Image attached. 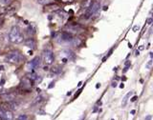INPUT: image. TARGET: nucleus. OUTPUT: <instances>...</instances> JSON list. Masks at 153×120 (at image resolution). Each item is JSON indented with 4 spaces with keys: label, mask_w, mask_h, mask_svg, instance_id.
Returning <instances> with one entry per match:
<instances>
[{
    "label": "nucleus",
    "mask_w": 153,
    "mask_h": 120,
    "mask_svg": "<svg viewBox=\"0 0 153 120\" xmlns=\"http://www.w3.org/2000/svg\"><path fill=\"white\" fill-rule=\"evenodd\" d=\"M135 113H136V110H132L131 112H130V113H131V114H134Z\"/></svg>",
    "instance_id": "34"
},
{
    "label": "nucleus",
    "mask_w": 153,
    "mask_h": 120,
    "mask_svg": "<svg viewBox=\"0 0 153 120\" xmlns=\"http://www.w3.org/2000/svg\"><path fill=\"white\" fill-rule=\"evenodd\" d=\"M43 70H44V71H48L49 69H48V67H46V66H45V67L43 68Z\"/></svg>",
    "instance_id": "37"
},
{
    "label": "nucleus",
    "mask_w": 153,
    "mask_h": 120,
    "mask_svg": "<svg viewBox=\"0 0 153 120\" xmlns=\"http://www.w3.org/2000/svg\"><path fill=\"white\" fill-rule=\"evenodd\" d=\"M151 66H152V60H149V61H148L147 64L146 65V69H150Z\"/></svg>",
    "instance_id": "20"
},
{
    "label": "nucleus",
    "mask_w": 153,
    "mask_h": 120,
    "mask_svg": "<svg viewBox=\"0 0 153 120\" xmlns=\"http://www.w3.org/2000/svg\"><path fill=\"white\" fill-rule=\"evenodd\" d=\"M143 49H145V47H143V46H141V47L139 48V50H143Z\"/></svg>",
    "instance_id": "41"
},
{
    "label": "nucleus",
    "mask_w": 153,
    "mask_h": 120,
    "mask_svg": "<svg viewBox=\"0 0 153 120\" xmlns=\"http://www.w3.org/2000/svg\"><path fill=\"white\" fill-rule=\"evenodd\" d=\"M137 30H139V26H135V27L133 28V31H137Z\"/></svg>",
    "instance_id": "28"
},
{
    "label": "nucleus",
    "mask_w": 153,
    "mask_h": 120,
    "mask_svg": "<svg viewBox=\"0 0 153 120\" xmlns=\"http://www.w3.org/2000/svg\"><path fill=\"white\" fill-rule=\"evenodd\" d=\"M124 65H125V67H127V66L129 67V65H130V61H128V60H127V61L124 63Z\"/></svg>",
    "instance_id": "29"
},
{
    "label": "nucleus",
    "mask_w": 153,
    "mask_h": 120,
    "mask_svg": "<svg viewBox=\"0 0 153 120\" xmlns=\"http://www.w3.org/2000/svg\"><path fill=\"white\" fill-rule=\"evenodd\" d=\"M107 9H108V7H106V6H104V7H103V11H106V10H107Z\"/></svg>",
    "instance_id": "40"
},
{
    "label": "nucleus",
    "mask_w": 153,
    "mask_h": 120,
    "mask_svg": "<svg viewBox=\"0 0 153 120\" xmlns=\"http://www.w3.org/2000/svg\"><path fill=\"white\" fill-rule=\"evenodd\" d=\"M145 120H151V115H147Z\"/></svg>",
    "instance_id": "30"
},
{
    "label": "nucleus",
    "mask_w": 153,
    "mask_h": 120,
    "mask_svg": "<svg viewBox=\"0 0 153 120\" xmlns=\"http://www.w3.org/2000/svg\"><path fill=\"white\" fill-rule=\"evenodd\" d=\"M132 94V91H129V93L124 96V100H123V103H121V105H123V107H124L125 105H127V100H128V98L130 97V95Z\"/></svg>",
    "instance_id": "16"
},
{
    "label": "nucleus",
    "mask_w": 153,
    "mask_h": 120,
    "mask_svg": "<svg viewBox=\"0 0 153 120\" xmlns=\"http://www.w3.org/2000/svg\"><path fill=\"white\" fill-rule=\"evenodd\" d=\"M67 60H68V59H67L66 57L63 58V59H62V63H66V62H67Z\"/></svg>",
    "instance_id": "31"
},
{
    "label": "nucleus",
    "mask_w": 153,
    "mask_h": 120,
    "mask_svg": "<svg viewBox=\"0 0 153 120\" xmlns=\"http://www.w3.org/2000/svg\"><path fill=\"white\" fill-rule=\"evenodd\" d=\"M64 54L66 55L67 59H74L75 58V53L72 50H64Z\"/></svg>",
    "instance_id": "13"
},
{
    "label": "nucleus",
    "mask_w": 153,
    "mask_h": 120,
    "mask_svg": "<svg viewBox=\"0 0 153 120\" xmlns=\"http://www.w3.org/2000/svg\"><path fill=\"white\" fill-rule=\"evenodd\" d=\"M72 39H73V36H72L69 33H67V31H63V33L60 34V37H58V42L68 43V42H71Z\"/></svg>",
    "instance_id": "7"
},
{
    "label": "nucleus",
    "mask_w": 153,
    "mask_h": 120,
    "mask_svg": "<svg viewBox=\"0 0 153 120\" xmlns=\"http://www.w3.org/2000/svg\"><path fill=\"white\" fill-rule=\"evenodd\" d=\"M9 40H10L12 43H16V44L23 42L24 40L23 35L21 34L20 29L17 26H13L11 29L10 34H9Z\"/></svg>",
    "instance_id": "1"
},
{
    "label": "nucleus",
    "mask_w": 153,
    "mask_h": 120,
    "mask_svg": "<svg viewBox=\"0 0 153 120\" xmlns=\"http://www.w3.org/2000/svg\"><path fill=\"white\" fill-rule=\"evenodd\" d=\"M58 1H60V0H58Z\"/></svg>",
    "instance_id": "47"
},
{
    "label": "nucleus",
    "mask_w": 153,
    "mask_h": 120,
    "mask_svg": "<svg viewBox=\"0 0 153 120\" xmlns=\"http://www.w3.org/2000/svg\"><path fill=\"white\" fill-rule=\"evenodd\" d=\"M21 59V55L18 52H11L9 53L6 56H5V62L7 63H11V64H16L20 61Z\"/></svg>",
    "instance_id": "3"
},
{
    "label": "nucleus",
    "mask_w": 153,
    "mask_h": 120,
    "mask_svg": "<svg viewBox=\"0 0 153 120\" xmlns=\"http://www.w3.org/2000/svg\"><path fill=\"white\" fill-rule=\"evenodd\" d=\"M127 70H128V66H127L124 68V72H127Z\"/></svg>",
    "instance_id": "32"
},
{
    "label": "nucleus",
    "mask_w": 153,
    "mask_h": 120,
    "mask_svg": "<svg viewBox=\"0 0 153 120\" xmlns=\"http://www.w3.org/2000/svg\"><path fill=\"white\" fill-rule=\"evenodd\" d=\"M0 120H1V118H0Z\"/></svg>",
    "instance_id": "48"
},
{
    "label": "nucleus",
    "mask_w": 153,
    "mask_h": 120,
    "mask_svg": "<svg viewBox=\"0 0 153 120\" xmlns=\"http://www.w3.org/2000/svg\"><path fill=\"white\" fill-rule=\"evenodd\" d=\"M3 69H4V67H3V66H0V71H2Z\"/></svg>",
    "instance_id": "44"
},
{
    "label": "nucleus",
    "mask_w": 153,
    "mask_h": 120,
    "mask_svg": "<svg viewBox=\"0 0 153 120\" xmlns=\"http://www.w3.org/2000/svg\"><path fill=\"white\" fill-rule=\"evenodd\" d=\"M51 72H52L53 73H60V72H61V69H60V68H58V67H54V68H52Z\"/></svg>",
    "instance_id": "18"
},
{
    "label": "nucleus",
    "mask_w": 153,
    "mask_h": 120,
    "mask_svg": "<svg viewBox=\"0 0 153 120\" xmlns=\"http://www.w3.org/2000/svg\"><path fill=\"white\" fill-rule=\"evenodd\" d=\"M25 45L27 46V47H29V48H31V49H35V39L34 38H32V37H30V38H28L26 41H25Z\"/></svg>",
    "instance_id": "11"
},
{
    "label": "nucleus",
    "mask_w": 153,
    "mask_h": 120,
    "mask_svg": "<svg viewBox=\"0 0 153 120\" xmlns=\"http://www.w3.org/2000/svg\"><path fill=\"white\" fill-rule=\"evenodd\" d=\"M107 59V56H105V57H103V59H102V62H105V60Z\"/></svg>",
    "instance_id": "39"
},
{
    "label": "nucleus",
    "mask_w": 153,
    "mask_h": 120,
    "mask_svg": "<svg viewBox=\"0 0 153 120\" xmlns=\"http://www.w3.org/2000/svg\"><path fill=\"white\" fill-rule=\"evenodd\" d=\"M71 43L73 46H75V47H76V46H79L80 43H82V41H80L79 38H73L71 41Z\"/></svg>",
    "instance_id": "17"
},
{
    "label": "nucleus",
    "mask_w": 153,
    "mask_h": 120,
    "mask_svg": "<svg viewBox=\"0 0 153 120\" xmlns=\"http://www.w3.org/2000/svg\"><path fill=\"white\" fill-rule=\"evenodd\" d=\"M15 94H2L1 95V97L4 99V100H6L8 101V102H11V101H13L15 100Z\"/></svg>",
    "instance_id": "12"
},
{
    "label": "nucleus",
    "mask_w": 153,
    "mask_h": 120,
    "mask_svg": "<svg viewBox=\"0 0 153 120\" xmlns=\"http://www.w3.org/2000/svg\"><path fill=\"white\" fill-rule=\"evenodd\" d=\"M17 119H18V120H27V119H28V117H27L26 114H20Z\"/></svg>",
    "instance_id": "19"
},
{
    "label": "nucleus",
    "mask_w": 153,
    "mask_h": 120,
    "mask_svg": "<svg viewBox=\"0 0 153 120\" xmlns=\"http://www.w3.org/2000/svg\"><path fill=\"white\" fill-rule=\"evenodd\" d=\"M32 87H33V81L29 79L28 77L24 78V79H22L21 83H20V88L22 91H27V93H29V91L32 90Z\"/></svg>",
    "instance_id": "4"
},
{
    "label": "nucleus",
    "mask_w": 153,
    "mask_h": 120,
    "mask_svg": "<svg viewBox=\"0 0 153 120\" xmlns=\"http://www.w3.org/2000/svg\"><path fill=\"white\" fill-rule=\"evenodd\" d=\"M60 1H61L62 3H64V4H68V3L74 2V0H60Z\"/></svg>",
    "instance_id": "22"
},
{
    "label": "nucleus",
    "mask_w": 153,
    "mask_h": 120,
    "mask_svg": "<svg viewBox=\"0 0 153 120\" xmlns=\"http://www.w3.org/2000/svg\"><path fill=\"white\" fill-rule=\"evenodd\" d=\"M54 86H55V83H54V82H51V83H50V85L48 86V88H49V89H52V88H53Z\"/></svg>",
    "instance_id": "25"
},
{
    "label": "nucleus",
    "mask_w": 153,
    "mask_h": 120,
    "mask_svg": "<svg viewBox=\"0 0 153 120\" xmlns=\"http://www.w3.org/2000/svg\"><path fill=\"white\" fill-rule=\"evenodd\" d=\"M43 59H44V62L46 63L47 65L53 64L54 60H55V56H54V53H52V50H45L43 52Z\"/></svg>",
    "instance_id": "5"
},
{
    "label": "nucleus",
    "mask_w": 153,
    "mask_h": 120,
    "mask_svg": "<svg viewBox=\"0 0 153 120\" xmlns=\"http://www.w3.org/2000/svg\"><path fill=\"white\" fill-rule=\"evenodd\" d=\"M0 118L1 120H13V115L10 110H4L0 108Z\"/></svg>",
    "instance_id": "6"
},
{
    "label": "nucleus",
    "mask_w": 153,
    "mask_h": 120,
    "mask_svg": "<svg viewBox=\"0 0 153 120\" xmlns=\"http://www.w3.org/2000/svg\"><path fill=\"white\" fill-rule=\"evenodd\" d=\"M138 99V96H133V97L131 98V102H135Z\"/></svg>",
    "instance_id": "27"
},
{
    "label": "nucleus",
    "mask_w": 153,
    "mask_h": 120,
    "mask_svg": "<svg viewBox=\"0 0 153 120\" xmlns=\"http://www.w3.org/2000/svg\"><path fill=\"white\" fill-rule=\"evenodd\" d=\"M111 120H114V119H111Z\"/></svg>",
    "instance_id": "46"
},
{
    "label": "nucleus",
    "mask_w": 153,
    "mask_h": 120,
    "mask_svg": "<svg viewBox=\"0 0 153 120\" xmlns=\"http://www.w3.org/2000/svg\"><path fill=\"white\" fill-rule=\"evenodd\" d=\"M120 88H121V89H124V84H121L120 85Z\"/></svg>",
    "instance_id": "36"
},
{
    "label": "nucleus",
    "mask_w": 153,
    "mask_h": 120,
    "mask_svg": "<svg viewBox=\"0 0 153 120\" xmlns=\"http://www.w3.org/2000/svg\"><path fill=\"white\" fill-rule=\"evenodd\" d=\"M27 77H28L29 79H31L32 81H35V80H37V78H38V75H37V73L31 72V73H28V75H27Z\"/></svg>",
    "instance_id": "15"
},
{
    "label": "nucleus",
    "mask_w": 153,
    "mask_h": 120,
    "mask_svg": "<svg viewBox=\"0 0 153 120\" xmlns=\"http://www.w3.org/2000/svg\"><path fill=\"white\" fill-rule=\"evenodd\" d=\"M135 54H136V56H138V55L140 54V52H139V50H136V53H135Z\"/></svg>",
    "instance_id": "35"
},
{
    "label": "nucleus",
    "mask_w": 153,
    "mask_h": 120,
    "mask_svg": "<svg viewBox=\"0 0 153 120\" xmlns=\"http://www.w3.org/2000/svg\"><path fill=\"white\" fill-rule=\"evenodd\" d=\"M42 100V96H38V97H37L35 98V103H38V102H40V101Z\"/></svg>",
    "instance_id": "23"
},
{
    "label": "nucleus",
    "mask_w": 153,
    "mask_h": 120,
    "mask_svg": "<svg viewBox=\"0 0 153 120\" xmlns=\"http://www.w3.org/2000/svg\"><path fill=\"white\" fill-rule=\"evenodd\" d=\"M27 31H28V34H35V26L33 25V24L29 25L28 29H27Z\"/></svg>",
    "instance_id": "14"
},
{
    "label": "nucleus",
    "mask_w": 153,
    "mask_h": 120,
    "mask_svg": "<svg viewBox=\"0 0 153 120\" xmlns=\"http://www.w3.org/2000/svg\"><path fill=\"white\" fill-rule=\"evenodd\" d=\"M101 4L99 3L98 1H94L90 4V6L86 9L84 13V18H90L92 15H94L95 13L98 12V11L100 10Z\"/></svg>",
    "instance_id": "2"
},
{
    "label": "nucleus",
    "mask_w": 153,
    "mask_h": 120,
    "mask_svg": "<svg viewBox=\"0 0 153 120\" xmlns=\"http://www.w3.org/2000/svg\"><path fill=\"white\" fill-rule=\"evenodd\" d=\"M40 66V57L37 56L35 57L32 61L28 63V67L31 69V70H33V69H37Z\"/></svg>",
    "instance_id": "9"
},
{
    "label": "nucleus",
    "mask_w": 153,
    "mask_h": 120,
    "mask_svg": "<svg viewBox=\"0 0 153 120\" xmlns=\"http://www.w3.org/2000/svg\"><path fill=\"white\" fill-rule=\"evenodd\" d=\"M3 21H4V17H3V15H0V25L2 24V23H3Z\"/></svg>",
    "instance_id": "26"
},
{
    "label": "nucleus",
    "mask_w": 153,
    "mask_h": 120,
    "mask_svg": "<svg viewBox=\"0 0 153 120\" xmlns=\"http://www.w3.org/2000/svg\"><path fill=\"white\" fill-rule=\"evenodd\" d=\"M152 22H153V19H152V18H148V19L146 20V23H147L148 25H150Z\"/></svg>",
    "instance_id": "24"
},
{
    "label": "nucleus",
    "mask_w": 153,
    "mask_h": 120,
    "mask_svg": "<svg viewBox=\"0 0 153 120\" xmlns=\"http://www.w3.org/2000/svg\"><path fill=\"white\" fill-rule=\"evenodd\" d=\"M112 87H117V83H116V82H113V83H112Z\"/></svg>",
    "instance_id": "33"
},
{
    "label": "nucleus",
    "mask_w": 153,
    "mask_h": 120,
    "mask_svg": "<svg viewBox=\"0 0 153 120\" xmlns=\"http://www.w3.org/2000/svg\"><path fill=\"white\" fill-rule=\"evenodd\" d=\"M4 82H5V80L2 79V80H1V83H0V85H3V83H4Z\"/></svg>",
    "instance_id": "42"
},
{
    "label": "nucleus",
    "mask_w": 153,
    "mask_h": 120,
    "mask_svg": "<svg viewBox=\"0 0 153 120\" xmlns=\"http://www.w3.org/2000/svg\"><path fill=\"white\" fill-rule=\"evenodd\" d=\"M101 87V84H100V83H99V84H97L96 85V88H97V89H99V88H100Z\"/></svg>",
    "instance_id": "38"
},
{
    "label": "nucleus",
    "mask_w": 153,
    "mask_h": 120,
    "mask_svg": "<svg viewBox=\"0 0 153 120\" xmlns=\"http://www.w3.org/2000/svg\"><path fill=\"white\" fill-rule=\"evenodd\" d=\"M0 1L3 2V3H5V4H9V5H10V4L13 1V0H0Z\"/></svg>",
    "instance_id": "21"
},
{
    "label": "nucleus",
    "mask_w": 153,
    "mask_h": 120,
    "mask_svg": "<svg viewBox=\"0 0 153 120\" xmlns=\"http://www.w3.org/2000/svg\"><path fill=\"white\" fill-rule=\"evenodd\" d=\"M66 29L68 31H71V33H80V31H83V28L79 25V24H71L66 27Z\"/></svg>",
    "instance_id": "8"
},
{
    "label": "nucleus",
    "mask_w": 153,
    "mask_h": 120,
    "mask_svg": "<svg viewBox=\"0 0 153 120\" xmlns=\"http://www.w3.org/2000/svg\"><path fill=\"white\" fill-rule=\"evenodd\" d=\"M71 94H72L71 91H69V93H67V95H71Z\"/></svg>",
    "instance_id": "45"
},
{
    "label": "nucleus",
    "mask_w": 153,
    "mask_h": 120,
    "mask_svg": "<svg viewBox=\"0 0 153 120\" xmlns=\"http://www.w3.org/2000/svg\"><path fill=\"white\" fill-rule=\"evenodd\" d=\"M82 85V82H79V87H80Z\"/></svg>",
    "instance_id": "43"
},
{
    "label": "nucleus",
    "mask_w": 153,
    "mask_h": 120,
    "mask_svg": "<svg viewBox=\"0 0 153 120\" xmlns=\"http://www.w3.org/2000/svg\"><path fill=\"white\" fill-rule=\"evenodd\" d=\"M60 10V6L57 5V4H49V5L45 6V11L48 12H56Z\"/></svg>",
    "instance_id": "10"
}]
</instances>
